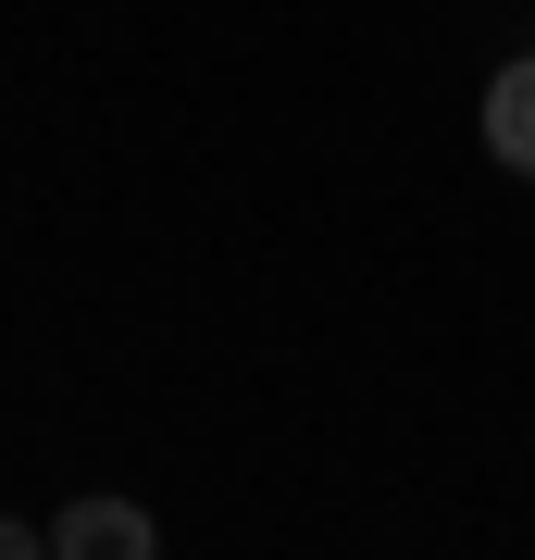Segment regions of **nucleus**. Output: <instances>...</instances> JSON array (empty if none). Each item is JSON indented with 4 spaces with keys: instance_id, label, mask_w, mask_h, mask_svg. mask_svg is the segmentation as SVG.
<instances>
[{
    "instance_id": "f257e3e1",
    "label": "nucleus",
    "mask_w": 535,
    "mask_h": 560,
    "mask_svg": "<svg viewBox=\"0 0 535 560\" xmlns=\"http://www.w3.org/2000/svg\"><path fill=\"white\" fill-rule=\"evenodd\" d=\"M50 548H62V560H150L162 523H150L138 499H75V511L50 523Z\"/></svg>"
},
{
    "instance_id": "f03ea898",
    "label": "nucleus",
    "mask_w": 535,
    "mask_h": 560,
    "mask_svg": "<svg viewBox=\"0 0 535 560\" xmlns=\"http://www.w3.org/2000/svg\"><path fill=\"white\" fill-rule=\"evenodd\" d=\"M486 150H498V175H535V50L486 75Z\"/></svg>"
},
{
    "instance_id": "7ed1b4c3",
    "label": "nucleus",
    "mask_w": 535,
    "mask_h": 560,
    "mask_svg": "<svg viewBox=\"0 0 535 560\" xmlns=\"http://www.w3.org/2000/svg\"><path fill=\"white\" fill-rule=\"evenodd\" d=\"M25 548H50V536H38V523H13V511H0V560H25Z\"/></svg>"
}]
</instances>
